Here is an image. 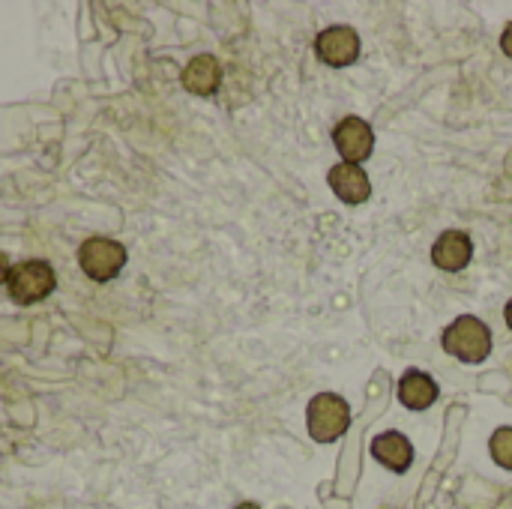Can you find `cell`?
Here are the masks:
<instances>
[{"instance_id": "obj_7", "label": "cell", "mask_w": 512, "mask_h": 509, "mask_svg": "<svg viewBox=\"0 0 512 509\" xmlns=\"http://www.w3.org/2000/svg\"><path fill=\"white\" fill-rule=\"evenodd\" d=\"M327 183L336 192V198L345 201V204H363L372 195V183H369L366 171L360 165H351V162L333 165L330 174H327Z\"/></svg>"}, {"instance_id": "obj_1", "label": "cell", "mask_w": 512, "mask_h": 509, "mask_svg": "<svg viewBox=\"0 0 512 509\" xmlns=\"http://www.w3.org/2000/svg\"><path fill=\"white\" fill-rule=\"evenodd\" d=\"M444 351L462 363H483L492 351V333L480 318L462 315L444 330Z\"/></svg>"}, {"instance_id": "obj_12", "label": "cell", "mask_w": 512, "mask_h": 509, "mask_svg": "<svg viewBox=\"0 0 512 509\" xmlns=\"http://www.w3.org/2000/svg\"><path fill=\"white\" fill-rule=\"evenodd\" d=\"M489 453H492V459H495L501 468L512 471V429L510 426H504V429H498V432L492 435V441H489Z\"/></svg>"}, {"instance_id": "obj_10", "label": "cell", "mask_w": 512, "mask_h": 509, "mask_svg": "<svg viewBox=\"0 0 512 509\" xmlns=\"http://www.w3.org/2000/svg\"><path fill=\"white\" fill-rule=\"evenodd\" d=\"M372 456L384 468H390L396 474H405L411 468V462H414V447L402 432H384V435H378L372 441Z\"/></svg>"}, {"instance_id": "obj_15", "label": "cell", "mask_w": 512, "mask_h": 509, "mask_svg": "<svg viewBox=\"0 0 512 509\" xmlns=\"http://www.w3.org/2000/svg\"><path fill=\"white\" fill-rule=\"evenodd\" d=\"M504 318H507V324H510V330H512V300L507 303V312H504Z\"/></svg>"}, {"instance_id": "obj_3", "label": "cell", "mask_w": 512, "mask_h": 509, "mask_svg": "<svg viewBox=\"0 0 512 509\" xmlns=\"http://www.w3.org/2000/svg\"><path fill=\"white\" fill-rule=\"evenodd\" d=\"M54 288H57V273L48 261H21L18 267L9 270L6 279L9 297L21 306H33L45 300L48 294H54Z\"/></svg>"}, {"instance_id": "obj_4", "label": "cell", "mask_w": 512, "mask_h": 509, "mask_svg": "<svg viewBox=\"0 0 512 509\" xmlns=\"http://www.w3.org/2000/svg\"><path fill=\"white\" fill-rule=\"evenodd\" d=\"M126 246L111 240V237H90L78 249V264L87 279L93 282H108L126 267Z\"/></svg>"}, {"instance_id": "obj_13", "label": "cell", "mask_w": 512, "mask_h": 509, "mask_svg": "<svg viewBox=\"0 0 512 509\" xmlns=\"http://www.w3.org/2000/svg\"><path fill=\"white\" fill-rule=\"evenodd\" d=\"M501 48H504V54L512 57V21L504 27V36H501Z\"/></svg>"}, {"instance_id": "obj_11", "label": "cell", "mask_w": 512, "mask_h": 509, "mask_svg": "<svg viewBox=\"0 0 512 509\" xmlns=\"http://www.w3.org/2000/svg\"><path fill=\"white\" fill-rule=\"evenodd\" d=\"M438 399V384L426 375V372H405V378L399 381V402L411 411H426L432 408V402Z\"/></svg>"}, {"instance_id": "obj_6", "label": "cell", "mask_w": 512, "mask_h": 509, "mask_svg": "<svg viewBox=\"0 0 512 509\" xmlns=\"http://www.w3.org/2000/svg\"><path fill=\"white\" fill-rule=\"evenodd\" d=\"M315 51L327 66H351L360 57V36L354 27L336 24V27H327L318 33Z\"/></svg>"}, {"instance_id": "obj_8", "label": "cell", "mask_w": 512, "mask_h": 509, "mask_svg": "<svg viewBox=\"0 0 512 509\" xmlns=\"http://www.w3.org/2000/svg\"><path fill=\"white\" fill-rule=\"evenodd\" d=\"M471 255H474V243H471L468 231H444L432 246L435 267H441L447 273H459L462 267H468Z\"/></svg>"}, {"instance_id": "obj_9", "label": "cell", "mask_w": 512, "mask_h": 509, "mask_svg": "<svg viewBox=\"0 0 512 509\" xmlns=\"http://www.w3.org/2000/svg\"><path fill=\"white\" fill-rule=\"evenodd\" d=\"M180 81L195 96H213L222 84V63L213 54H198L186 63Z\"/></svg>"}, {"instance_id": "obj_2", "label": "cell", "mask_w": 512, "mask_h": 509, "mask_svg": "<svg viewBox=\"0 0 512 509\" xmlns=\"http://www.w3.org/2000/svg\"><path fill=\"white\" fill-rule=\"evenodd\" d=\"M306 423H309V435L318 444H333L339 441L348 426H351V408L342 396L336 393H321L309 402L306 411Z\"/></svg>"}, {"instance_id": "obj_14", "label": "cell", "mask_w": 512, "mask_h": 509, "mask_svg": "<svg viewBox=\"0 0 512 509\" xmlns=\"http://www.w3.org/2000/svg\"><path fill=\"white\" fill-rule=\"evenodd\" d=\"M6 279H9V261H6V255L0 252V285H6Z\"/></svg>"}, {"instance_id": "obj_5", "label": "cell", "mask_w": 512, "mask_h": 509, "mask_svg": "<svg viewBox=\"0 0 512 509\" xmlns=\"http://www.w3.org/2000/svg\"><path fill=\"white\" fill-rule=\"evenodd\" d=\"M333 144L339 150V156L351 165H360L363 159L372 156L375 147V132L363 117H345L336 123L333 129Z\"/></svg>"}, {"instance_id": "obj_16", "label": "cell", "mask_w": 512, "mask_h": 509, "mask_svg": "<svg viewBox=\"0 0 512 509\" xmlns=\"http://www.w3.org/2000/svg\"><path fill=\"white\" fill-rule=\"evenodd\" d=\"M234 509H261L258 504H252V501H246V504H237Z\"/></svg>"}]
</instances>
